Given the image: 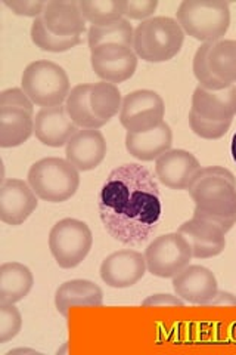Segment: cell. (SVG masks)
Listing matches in <instances>:
<instances>
[{
  "label": "cell",
  "mask_w": 236,
  "mask_h": 355,
  "mask_svg": "<svg viewBox=\"0 0 236 355\" xmlns=\"http://www.w3.org/2000/svg\"><path fill=\"white\" fill-rule=\"evenodd\" d=\"M163 98L148 89L134 91L125 96L120 110V121L127 132H146L164 121Z\"/></svg>",
  "instance_id": "obj_9"
},
{
  "label": "cell",
  "mask_w": 236,
  "mask_h": 355,
  "mask_svg": "<svg viewBox=\"0 0 236 355\" xmlns=\"http://www.w3.org/2000/svg\"><path fill=\"white\" fill-rule=\"evenodd\" d=\"M65 155L78 172L93 171L107 155V141L98 129H78L65 146Z\"/></svg>",
  "instance_id": "obj_16"
},
{
  "label": "cell",
  "mask_w": 236,
  "mask_h": 355,
  "mask_svg": "<svg viewBox=\"0 0 236 355\" xmlns=\"http://www.w3.org/2000/svg\"><path fill=\"white\" fill-rule=\"evenodd\" d=\"M21 85L33 104L42 108L62 105L71 92L66 71L61 65L46 60L28 64L22 73Z\"/></svg>",
  "instance_id": "obj_6"
},
{
  "label": "cell",
  "mask_w": 236,
  "mask_h": 355,
  "mask_svg": "<svg viewBox=\"0 0 236 355\" xmlns=\"http://www.w3.org/2000/svg\"><path fill=\"white\" fill-rule=\"evenodd\" d=\"M80 8L84 19L96 27L114 24L125 17V0H80Z\"/></svg>",
  "instance_id": "obj_27"
},
{
  "label": "cell",
  "mask_w": 236,
  "mask_h": 355,
  "mask_svg": "<svg viewBox=\"0 0 236 355\" xmlns=\"http://www.w3.org/2000/svg\"><path fill=\"white\" fill-rule=\"evenodd\" d=\"M201 169L195 155L185 150H170L155 162V176L172 190H189Z\"/></svg>",
  "instance_id": "obj_11"
},
{
  "label": "cell",
  "mask_w": 236,
  "mask_h": 355,
  "mask_svg": "<svg viewBox=\"0 0 236 355\" xmlns=\"http://www.w3.org/2000/svg\"><path fill=\"white\" fill-rule=\"evenodd\" d=\"M22 327V317L15 305H0V342L14 339Z\"/></svg>",
  "instance_id": "obj_32"
},
{
  "label": "cell",
  "mask_w": 236,
  "mask_h": 355,
  "mask_svg": "<svg viewBox=\"0 0 236 355\" xmlns=\"http://www.w3.org/2000/svg\"><path fill=\"white\" fill-rule=\"evenodd\" d=\"M35 277L28 266L19 262H6L0 266V305H15L33 288Z\"/></svg>",
  "instance_id": "obj_22"
},
{
  "label": "cell",
  "mask_w": 236,
  "mask_h": 355,
  "mask_svg": "<svg viewBox=\"0 0 236 355\" xmlns=\"http://www.w3.org/2000/svg\"><path fill=\"white\" fill-rule=\"evenodd\" d=\"M208 67L226 85L236 83V40H219L211 44Z\"/></svg>",
  "instance_id": "obj_25"
},
{
  "label": "cell",
  "mask_w": 236,
  "mask_h": 355,
  "mask_svg": "<svg viewBox=\"0 0 236 355\" xmlns=\"http://www.w3.org/2000/svg\"><path fill=\"white\" fill-rule=\"evenodd\" d=\"M91 107L93 113L105 121H109L121 110V94L117 85L109 82H99L91 89Z\"/></svg>",
  "instance_id": "obj_28"
},
{
  "label": "cell",
  "mask_w": 236,
  "mask_h": 355,
  "mask_svg": "<svg viewBox=\"0 0 236 355\" xmlns=\"http://www.w3.org/2000/svg\"><path fill=\"white\" fill-rule=\"evenodd\" d=\"M28 184L36 196L44 202L62 203L77 193L80 176L69 160L48 157L31 166Z\"/></svg>",
  "instance_id": "obj_5"
},
{
  "label": "cell",
  "mask_w": 236,
  "mask_h": 355,
  "mask_svg": "<svg viewBox=\"0 0 236 355\" xmlns=\"http://www.w3.org/2000/svg\"><path fill=\"white\" fill-rule=\"evenodd\" d=\"M189 125L190 129L194 130L195 135L204 138V139H219L228 133L232 120H224V121H215L208 120L199 116L197 111L190 110L189 113Z\"/></svg>",
  "instance_id": "obj_31"
},
{
  "label": "cell",
  "mask_w": 236,
  "mask_h": 355,
  "mask_svg": "<svg viewBox=\"0 0 236 355\" xmlns=\"http://www.w3.org/2000/svg\"><path fill=\"white\" fill-rule=\"evenodd\" d=\"M208 305H212V306H217V305L232 306V305H236V297L230 293H226V292H217L216 296L211 299Z\"/></svg>",
  "instance_id": "obj_37"
},
{
  "label": "cell",
  "mask_w": 236,
  "mask_h": 355,
  "mask_svg": "<svg viewBox=\"0 0 236 355\" xmlns=\"http://www.w3.org/2000/svg\"><path fill=\"white\" fill-rule=\"evenodd\" d=\"M31 40L36 44L37 48L46 52H66L73 48H75L78 43H80V36H58L53 35L52 31L48 30L44 26V21L42 17L36 18L33 21L31 26Z\"/></svg>",
  "instance_id": "obj_29"
},
{
  "label": "cell",
  "mask_w": 236,
  "mask_h": 355,
  "mask_svg": "<svg viewBox=\"0 0 236 355\" xmlns=\"http://www.w3.org/2000/svg\"><path fill=\"white\" fill-rule=\"evenodd\" d=\"M192 110L208 120H232L236 114V86L230 85L220 91L198 86L192 95Z\"/></svg>",
  "instance_id": "obj_20"
},
{
  "label": "cell",
  "mask_w": 236,
  "mask_h": 355,
  "mask_svg": "<svg viewBox=\"0 0 236 355\" xmlns=\"http://www.w3.org/2000/svg\"><path fill=\"white\" fill-rule=\"evenodd\" d=\"M143 306H183V301L173 295H152L142 302Z\"/></svg>",
  "instance_id": "obj_36"
},
{
  "label": "cell",
  "mask_w": 236,
  "mask_h": 355,
  "mask_svg": "<svg viewBox=\"0 0 236 355\" xmlns=\"http://www.w3.org/2000/svg\"><path fill=\"white\" fill-rule=\"evenodd\" d=\"M0 108H22L33 113L35 111V104H33L31 99L22 89L12 87L6 89V91L0 94Z\"/></svg>",
  "instance_id": "obj_33"
},
{
  "label": "cell",
  "mask_w": 236,
  "mask_h": 355,
  "mask_svg": "<svg viewBox=\"0 0 236 355\" xmlns=\"http://www.w3.org/2000/svg\"><path fill=\"white\" fill-rule=\"evenodd\" d=\"M42 18L48 30L58 36H80L86 28L80 2L75 0H51Z\"/></svg>",
  "instance_id": "obj_18"
},
{
  "label": "cell",
  "mask_w": 236,
  "mask_h": 355,
  "mask_svg": "<svg viewBox=\"0 0 236 355\" xmlns=\"http://www.w3.org/2000/svg\"><path fill=\"white\" fill-rule=\"evenodd\" d=\"M3 3L14 14L21 17H31L35 19L43 15V10L48 5V2H42V0H3Z\"/></svg>",
  "instance_id": "obj_34"
},
{
  "label": "cell",
  "mask_w": 236,
  "mask_h": 355,
  "mask_svg": "<svg viewBox=\"0 0 236 355\" xmlns=\"http://www.w3.org/2000/svg\"><path fill=\"white\" fill-rule=\"evenodd\" d=\"M92 69L98 77L109 83H122L138 69V55L122 44H102L91 51Z\"/></svg>",
  "instance_id": "obj_10"
},
{
  "label": "cell",
  "mask_w": 236,
  "mask_h": 355,
  "mask_svg": "<svg viewBox=\"0 0 236 355\" xmlns=\"http://www.w3.org/2000/svg\"><path fill=\"white\" fill-rule=\"evenodd\" d=\"M212 43H202L197 49L194 57V74L197 80L199 82V86L210 89V91H220V89L228 87L230 85H226L211 73L208 67V52L211 49Z\"/></svg>",
  "instance_id": "obj_30"
},
{
  "label": "cell",
  "mask_w": 236,
  "mask_h": 355,
  "mask_svg": "<svg viewBox=\"0 0 236 355\" xmlns=\"http://www.w3.org/2000/svg\"><path fill=\"white\" fill-rule=\"evenodd\" d=\"M92 244V231L83 220L65 218L51 230L49 249L61 268L70 270L80 265L91 252Z\"/></svg>",
  "instance_id": "obj_7"
},
{
  "label": "cell",
  "mask_w": 236,
  "mask_h": 355,
  "mask_svg": "<svg viewBox=\"0 0 236 355\" xmlns=\"http://www.w3.org/2000/svg\"><path fill=\"white\" fill-rule=\"evenodd\" d=\"M155 175L136 163L112 171L99 193V215L108 234L127 246L148 241L161 220Z\"/></svg>",
  "instance_id": "obj_1"
},
{
  "label": "cell",
  "mask_w": 236,
  "mask_h": 355,
  "mask_svg": "<svg viewBox=\"0 0 236 355\" xmlns=\"http://www.w3.org/2000/svg\"><path fill=\"white\" fill-rule=\"evenodd\" d=\"M190 258L192 252L181 232L156 237L145 250L146 268L161 279H173L186 268Z\"/></svg>",
  "instance_id": "obj_8"
},
{
  "label": "cell",
  "mask_w": 236,
  "mask_h": 355,
  "mask_svg": "<svg viewBox=\"0 0 236 355\" xmlns=\"http://www.w3.org/2000/svg\"><path fill=\"white\" fill-rule=\"evenodd\" d=\"M133 36L134 30L126 18L104 27L92 26L89 28V48L93 51L102 44H122L133 48Z\"/></svg>",
  "instance_id": "obj_26"
},
{
  "label": "cell",
  "mask_w": 236,
  "mask_h": 355,
  "mask_svg": "<svg viewBox=\"0 0 236 355\" xmlns=\"http://www.w3.org/2000/svg\"><path fill=\"white\" fill-rule=\"evenodd\" d=\"M104 293L100 287L89 280H70L62 283L55 293V305L58 313L69 317L74 306H100Z\"/></svg>",
  "instance_id": "obj_21"
},
{
  "label": "cell",
  "mask_w": 236,
  "mask_h": 355,
  "mask_svg": "<svg viewBox=\"0 0 236 355\" xmlns=\"http://www.w3.org/2000/svg\"><path fill=\"white\" fill-rule=\"evenodd\" d=\"M173 132L165 121L146 132H127L126 148L134 159L152 162L172 150Z\"/></svg>",
  "instance_id": "obj_19"
},
{
  "label": "cell",
  "mask_w": 236,
  "mask_h": 355,
  "mask_svg": "<svg viewBox=\"0 0 236 355\" xmlns=\"http://www.w3.org/2000/svg\"><path fill=\"white\" fill-rule=\"evenodd\" d=\"M91 89L92 85L84 83L71 89V92L65 101L66 113L74 123L82 129H99L108 121L99 119L91 107Z\"/></svg>",
  "instance_id": "obj_24"
},
{
  "label": "cell",
  "mask_w": 236,
  "mask_h": 355,
  "mask_svg": "<svg viewBox=\"0 0 236 355\" xmlns=\"http://www.w3.org/2000/svg\"><path fill=\"white\" fill-rule=\"evenodd\" d=\"M37 196L30 184L22 180H8L0 187V219L5 224L18 227L37 209Z\"/></svg>",
  "instance_id": "obj_12"
},
{
  "label": "cell",
  "mask_w": 236,
  "mask_h": 355,
  "mask_svg": "<svg viewBox=\"0 0 236 355\" xmlns=\"http://www.w3.org/2000/svg\"><path fill=\"white\" fill-rule=\"evenodd\" d=\"M158 8L156 0H125L126 19H149Z\"/></svg>",
  "instance_id": "obj_35"
},
{
  "label": "cell",
  "mask_w": 236,
  "mask_h": 355,
  "mask_svg": "<svg viewBox=\"0 0 236 355\" xmlns=\"http://www.w3.org/2000/svg\"><path fill=\"white\" fill-rule=\"evenodd\" d=\"M146 270L145 254L136 250H118L100 265V279L109 287L126 288L142 280Z\"/></svg>",
  "instance_id": "obj_13"
},
{
  "label": "cell",
  "mask_w": 236,
  "mask_h": 355,
  "mask_svg": "<svg viewBox=\"0 0 236 355\" xmlns=\"http://www.w3.org/2000/svg\"><path fill=\"white\" fill-rule=\"evenodd\" d=\"M232 157H233V160L236 163V132H235V135L232 138Z\"/></svg>",
  "instance_id": "obj_39"
},
{
  "label": "cell",
  "mask_w": 236,
  "mask_h": 355,
  "mask_svg": "<svg viewBox=\"0 0 236 355\" xmlns=\"http://www.w3.org/2000/svg\"><path fill=\"white\" fill-rule=\"evenodd\" d=\"M195 203L194 218L206 219L230 231L236 222V180L221 166H210L198 172L189 187Z\"/></svg>",
  "instance_id": "obj_2"
},
{
  "label": "cell",
  "mask_w": 236,
  "mask_h": 355,
  "mask_svg": "<svg viewBox=\"0 0 236 355\" xmlns=\"http://www.w3.org/2000/svg\"><path fill=\"white\" fill-rule=\"evenodd\" d=\"M185 31L177 19L154 17L142 21L134 30L133 51L146 62H165L181 52Z\"/></svg>",
  "instance_id": "obj_3"
},
{
  "label": "cell",
  "mask_w": 236,
  "mask_h": 355,
  "mask_svg": "<svg viewBox=\"0 0 236 355\" xmlns=\"http://www.w3.org/2000/svg\"><path fill=\"white\" fill-rule=\"evenodd\" d=\"M78 130L64 105L44 107L35 117V135L48 147L66 146Z\"/></svg>",
  "instance_id": "obj_17"
},
{
  "label": "cell",
  "mask_w": 236,
  "mask_h": 355,
  "mask_svg": "<svg viewBox=\"0 0 236 355\" xmlns=\"http://www.w3.org/2000/svg\"><path fill=\"white\" fill-rule=\"evenodd\" d=\"M173 288L182 301L195 305H208L219 292L216 275L201 265H188L174 275Z\"/></svg>",
  "instance_id": "obj_15"
},
{
  "label": "cell",
  "mask_w": 236,
  "mask_h": 355,
  "mask_svg": "<svg viewBox=\"0 0 236 355\" xmlns=\"http://www.w3.org/2000/svg\"><path fill=\"white\" fill-rule=\"evenodd\" d=\"M15 354H39V352L35 349H14L8 352V355H15Z\"/></svg>",
  "instance_id": "obj_38"
},
{
  "label": "cell",
  "mask_w": 236,
  "mask_h": 355,
  "mask_svg": "<svg viewBox=\"0 0 236 355\" xmlns=\"http://www.w3.org/2000/svg\"><path fill=\"white\" fill-rule=\"evenodd\" d=\"M35 132L33 113L22 108H0V147L12 148L24 144Z\"/></svg>",
  "instance_id": "obj_23"
},
{
  "label": "cell",
  "mask_w": 236,
  "mask_h": 355,
  "mask_svg": "<svg viewBox=\"0 0 236 355\" xmlns=\"http://www.w3.org/2000/svg\"><path fill=\"white\" fill-rule=\"evenodd\" d=\"M177 232L186 239L192 258L208 259L226 248V231L206 219L192 218L181 225Z\"/></svg>",
  "instance_id": "obj_14"
},
{
  "label": "cell",
  "mask_w": 236,
  "mask_h": 355,
  "mask_svg": "<svg viewBox=\"0 0 236 355\" xmlns=\"http://www.w3.org/2000/svg\"><path fill=\"white\" fill-rule=\"evenodd\" d=\"M177 22L190 37L204 43L219 42L230 26L229 3L223 0H183L177 9Z\"/></svg>",
  "instance_id": "obj_4"
}]
</instances>
